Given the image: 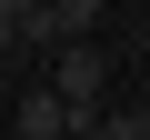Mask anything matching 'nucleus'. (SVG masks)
Returning a JSON list of instances; mask_svg holds the SVG:
<instances>
[{"instance_id": "obj_5", "label": "nucleus", "mask_w": 150, "mask_h": 140, "mask_svg": "<svg viewBox=\"0 0 150 140\" xmlns=\"http://www.w3.org/2000/svg\"><path fill=\"white\" fill-rule=\"evenodd\" d=\"M0 110H10V70H0Z\"/></svg>"}, {"instance_id": "obj_1", "label": "nucleus", "mask_w": 150, "mask_h": 140, "mask_svg": "<svg viewBox=\"0 0 150 140\" xmlns=\"http://www.w3.org/2000/svg\"><path fill=\"white\" fill-rule=\"evenodd\" d=\"M40 80H50V100L70 110V140H90V130H100V110H110V50H100V40L50 50V60H40Z\"/></svg>"}, {"instance_id": "obj_3", "label": "nucleus", "mask_w": 150, "mask_h": 140, "mask_svg": "<svg viewBox=\"0 0 150 140\" xmlns=\"http://www.w3.org/2000/svg\"><path fill=\"white\" fill-rule=\"evenodd\" d=\"M0 120H10V140H70V110L50 100V80L10 90V110H0Z\"/></svg>"}, {"instance_id": "obj_2", "label": "nucleus", "mask_w": 150, "mask_h": 140, "mask_svg": "<svg viewBox=\"0 0 150 140\" xmlns=\"http://www.w3.org/2000/svg\"><path fill=\"white\" fill-rule=\"evenodd\" d=\"M100 30V0H30V50H70Z\"/></svg>"}, {"instance_id": "obj_4", "label": "nucleus", "mask_w": 150, "mask_h": 140, "mask_svg": "<svg viewBox=\"0 0 150 140\" xmlns=\"http://www.w3.org/2000/svg\"><path fill=\"white\" fill-rule=\"evenodd\" d=\"M90 140H150V110H100V130Z\"/></svg>"}]
</instances>
